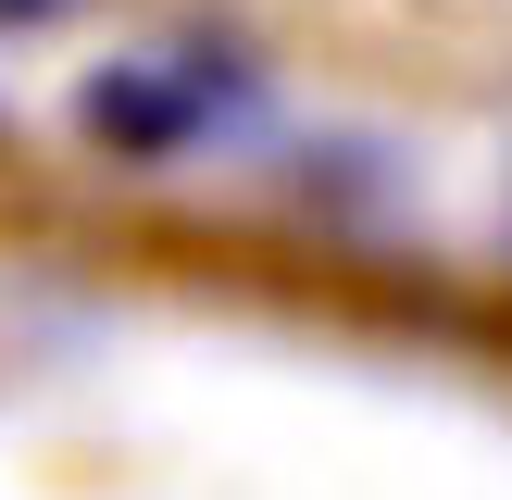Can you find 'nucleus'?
Instances as JSON below:
<instances>
[{
	"label": "nucleus",
	"mask_w": 512,
	"mask_h": 500,
	"mask_svg": "<svg viewBox=\"0 0 512 500\" xmlns=\"http://www.w3.org/2000/svg\"><path fill=\"white\" fill-rule=\"evenodd\" d=\"M75 13V0H0V25H13V38H25V25H63Z\"/></svg>",
	"instance_id": "nucleus-2"
},
{
	"label": "nucleus",
	"mask_w": 512,
	"mask_h": 500,
	"mask_svg": "<svg viewBox=\"0 0 512 500\" xmlns=\"http://www.w3.org/2000/svg\"><path fill=\"white\" fill-rule=\"evenodd\" d=\"M238 50L188 38L175 63H100L88 88H75V125H88V150H113V163H175L188 138H213L225 113H238Z\"/></svg>",
	"instance_id": "nucleus-1"
}]
</instances>
